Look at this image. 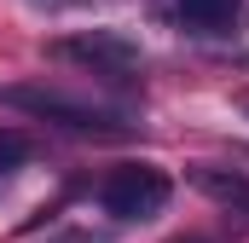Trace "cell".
<instances>
[{"label": "cell", "instance_id": "1", "mask_svg": "<svg viewBox=\"0 0 249 243\" xmlns=\"http://www.w3.org/2000/svg\"><path fill=\"white\" fill-rule=\"evenodd\" d=\"M0 110L35 116V122H47V127H58V133H75V139H127L133 133V122H122L116 110H99L87 99H70V93L47 87V81H12V87H0Z\"/></svg>", "mask_w": 249, "mask_h": 243}, {"label": "cell", "instance_id": "2", "mask_svg": "<svg viewBox=\"0 0 249 243\" xmlns=\"http://www.w3.org/2000/svg\"><path fill=\"white\" fill-rule=\"evenodd\" d=\"M168 197H174V185H168L162 168H151V162L110 168L105 185H99V203H105V214H116V220H157V214L168 208Z\"/></svg>", "mask_w": 249, "mask_h": 243}, {"label": "cell", "instance_id": "3", "mask_svg": "<svg viewBox=\"0 0 249 243\" xmlns=\"http://www.w3.org/2000/svg\"><path fill=\"white\" fill-rule=\"evenodd\" d=\"M53 58L81 64V69H93V75H133V69H145L139 41H127L122 29H75V35L53 41Z\"/></svg>", "mask_w": 249, "mask_h": 243}, {"label": "cell", "instance_id": "4", "mask_svg": "<svg viewBox=\"0 0 249 243\" xmlns=\"http://www.w3.org/2000/svg\"><path fill=\"white\" fill-rule=\"evenodd\" d=\"M180 29L191 35H238L249 17V0H174Z\"/></svg>", "mask_w": 249, "mask_h": 243}, {"label": "cell", "instance_id": "5", "mask_svg": "<svg viewBox=\"0 0 249 243\" xmlns=\"http://www.w3.org/2000/svg\"><path fill=\"white\" fill-rule=\"evenodd\" d=\"M186 180L197 185L203 197H214V203H226V208H232V203H249V180L238 174V168H214V162H197V168H191Z\"/></svg>", "mask_w": 249, "mask_h": 243}, {"label": "cell", "instance_id": "6", "mask_svg": "<svg viewBox=\"0 0 249 243\" xmlns=\"http://www.w3.org/2000/svg\"><path fill=\"white\" fill-rule=\"evenodd\" d=\"M23 162H29V139H23L18 127H6V133H0V180H6V174H18Z\"/></svg>", "mask_w": 249, "mask_h": 243}, {"label": "cell", "instance_id": "7", "mask_svg": "<svg viewBox=\"0 0 249 243\" xmlns=\"http://www.w3.org/2000/svg\"><path fill=\"white\" fill-rule=\"evenodd\" d=\"M174 243H203V238H174Z\"/></svg>", "mask_w": 249, "mask_h": 243}]
</instances>
